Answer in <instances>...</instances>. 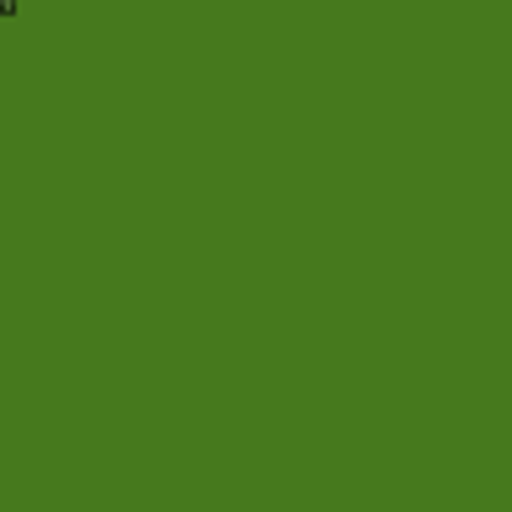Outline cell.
I'll return each instance as SVG.
<instances>
[{
    "label": "cell",
    "instance_id": "cell-1",
    "mask_svg": "<svg viewBox=\"0 0 512 512\" xmlns=\"http://www.w3.org/2000/svg\"><path fill=\"white\" fill-rule=\"evenodd\" d=\"M0 16H6V22H16V0H0Z\"/></svg>",
    "mask_w": 512,
    "mask_h": 512
}]
</instances>
